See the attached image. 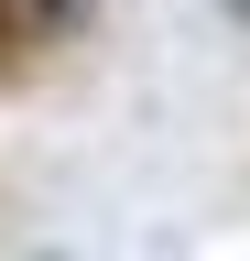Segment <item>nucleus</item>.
I'll return each mask as SVG.
<instances>
[{
  "instance_id": "obj_1",
  "label": "nucleus",
  "mask_w": 250,
  "mask_h": 261,
  "mask_svg": "<svg viewBox=\"0 0 250 261\" xmlns=\"http://www.w3.org/2000/svg\"><path fill=\"white\" fill-rule=\"evenodd\" d=\"M87 33H98V0H0V76L87 44Z\"/></svg>"
},
{
  "instance_id": "obj_3",
  "label": "nucleus",
  "mask_w": 250,
  "mask_h": 261,
  "mask_svg": "<svg viewBox=\"0 0 250 261\" xmlns=\"http://www.w3.org/2000/svg\"><path fill=\"white\" fill-rule=\"evenodd\" d=\"M33 261H66V250H33Z\"/></svg>"
},
{
  "instance_id": "obj_2",
  "label": "nucleus",
  "mask_w": 250,
  "mask_h": 261,
  "mask_svg": "<svg viewBox=\"0 0 250 261\" xmlns=\"http://www.w3.org/2000/svg\"><path fill=\"white\" fill-rule=\"evenodd\" d=\"M217 11H229V22H239V33H250V0H217Z\"/></svg>"
}]
</instances>
